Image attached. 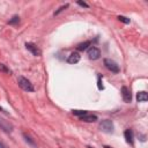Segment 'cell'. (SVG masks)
<instances>
[{"label":"cell","instance_id":"cell-1","mask_svg":"<svg viewBox=\"0 0 148 148\" xmlns=\"http://www.w3.org/2000/svg\"><path fill=\"white\" fill-rule=\"evenodd\" d=\"M17 82H18V86H20L23 90H25V91H34V90H35L32 83H31L28 79H25V77H23V76H18Z\"/></svg>","mask_w":148,"mask_h":148},{"label":"cell","instance_id":"cell-2","mask_svg":"<svg viewBox=\"0 0 148 148\" xmlns=\"http://www.w3.org/2000/svg\"><path fill=\"white\" fill-rule=\"evenodd\" d=\"M99 128L101 131H103L104 133H112L113 130H114V126H113V123L109 119H104L99 123Z\"/></svg>","mask_w":148,"mask_h":148},{"label":"cell","instance_id":"cell-3","mask_svg":"<svg viewBox=\"0 0 148 148\" xmlns=\"http://www.w3.org/2000/svg\"><path fill=\"white\" fill-rule=\"evenodd\" d=\"M104 66L112 73H119V66L117 65L116 61H113L112 59H109V58H105L104 59Z\"/></svg>","mask_w":148,"mask_h":148},{"label":"cell","instance_id":"cell-4","mask_svg":"<svg viewBox=\"0 0 148 148\" xmlns=\"http://www.w3.org/2000/svg\"><path fill=\"white\" fill-rule=\"evenodd\" d=\"M101 57V51L96 46H91L88 49V58L90 60H97Z\"/></svg>","mask_w":148,"mask_h":148},{"label":"cell","instance_id":"cell-5","mask_svg":"<svg viewBox=\"0 0 148 148\" xmlns=\"http://www.w3.org/2000/svg\"><path fill=\"white\" fill-rule=\"evenodd\" d=\"M0 128H1L2 131L7 132V133L13 132V125H12L8 120H6V119H3V118H1V117H0Z\"/></svg>","mask_w":148,"mask_h":148},{"label":"cell","instance_id":"cell-6","mask_svg":"<svg viewBox=\"0 0 148 148\" xmlns=\"http://www.w3.org/2000/svg\"><path fill=\"white\" fill-rule=\"evenodd\" d=\"M25 47H27V50L30 51L34 56H36V57H40V56H42V51H40L34 43H25Z\"/></svg>","mask_w":148,"mask_h":148},{"label":"cell","instance_id":"cell-7","mask_svg":"<svg viewBox=\"0 0 148 148\" xmlns=\"http://www.w3.org/2000/svg\"><path fill=\"white\" fill-rule=\"evenodd\" d=\"M121 96H123L124 102H126V103H130V102L132 101V94H131V90H130L126 86H123V87H121Z\"/></svg>","mask_w":148,"mask_h":148},{"label":"cell","instance_id":"cell-8","mask_svg":"<svg viewBox=\"0 0 148 148\" xmlns=\"http://www.w3.org/2000/svg\"><path fill=\"white\" fill-rule=\"evenodd\" d=\"M80 58H81V56L79 52H72L67 58V62L68 64H76L80 61Z\"/></svg>","mask_w":148,"mask_h":148},{"label":"cell","instance_id":"cell-9","mask_svg":"<svg viewBox=\"0 0 148 148\" xmlns=\"http://www.w3.org/2000/svg\"><path fill=\"white\" fill-rule=\"evenodd\" d=\"M124 136H125V139H126V142L127 143H130L131 146H133V139H134V136H133V132H132V130H126L125 132H124Z\"/></svg>","mask_w":148,"mask_h":148},{"label":"cell","instance_id":"cell-10","mask_svg":"<svg viewBox=\"0 0 148 148\" xmlns=\"http://www.w3.org/2000/svg\"><path fill=\"white\" fill-rule=\"evenodd\" d=\"M80 120L82 121H86V123H94L97 120V117L95 114H84V116H81L80 117Z\"/></svg>","mask_w":148,"mask_h":148},{"label":"cell","instance_id":"cell-11","mask_svg":"<svg viewBox=\"0 0 148 148\" xmlns=\"http://www.w3.org/2000/svg\"><path fill=\"white\" fill-rule=\"evenodd\" d=\"M90 45H91V42H90V40H86V42H82V43L77 44L76 50H77V51H84V50H87L88 46H90Z\"/></svg>","mask_w":148,"mask_h":148},{"label":"cell","instance_id":"cell-12","mask_svg":"<svg viewBox=\"0 0 148 148\" xmlns=\"http://www.w3.org/2000/svg\"><path fill=\"white\" fill-rule=\"evenodd\" d=\"M148 99V95L146 91H139L136 94V101L138 102H147Z\"/></svg>","mask_w":148,"mask_h":148},{"label":"cell","instance_id":"cell-13","mask_svg":"<svg viewBox=\"0 0 148 148\" xmlns=\"http://www.w3.org/2000/svg\"><path fill=\"white\" fill-rule=\"evenodd\" d=\"M72 112H73L74 116H79V117L87 114V111H86V110H73Z\"/></svg>","mask_w":148,"mask_h":148},{"label":"cell","instance_id":"cell-14","mask_svg":"<svg viewBox=\"0 0 148 148\" xmlns=\"http://www.w3.org/2000/svg\"><path fill=\"white\" fill-rule=\"evenodd\" d=\"M118 20L121 21V22H124V23H126V24H128V23L131 22L130 18H127V17H125V16H123V15H119V16H118Z\"/></svg>","mask_w":148,"mask_h":148},{"label":"cell","instance_id":"cell-15","mask_svg":"<svg viewBox=\"0 0 148 148\" xmlns=\"http://www.w3.org/2000/svg\"><path fill=\"white\" fill-rule=\"evenodd\" d=\"M18 21H20V17H18L17 15H15V16H13V18H12V20H9V22H8V23H9V24H15V23H17Z\"/></svg>","mask_w":148,"mask_h":148},{"label":"cell","instance_id":"cell-16","mask_svg":"<svg viewBox=\"0 0 148 148\" xmlns=\"http://www.w3.org/2000/svg\"><path fill=\"white\" fill-rule=\"evenodd\" d=\"M0 71H1V72H5V73H10V71H9L3 64H0Z\"/></svg>","mask_w":148,"mask_h":148},{"label":"cell","instance_id":"cell-17","mask_svg":"<svg viewBox=\"0 0 148 148\" xmlns=\"http://www.w3.org/2000/svg\"><path fill=\"white\" fill-rule=\"evenodd\" d=\"M68 6H69V5H68V3H66V5H64V6H61V7H60V8H59V9H58V10H57V12H56V13H54V15H58V14H59V13H60V12H62V10H64V9H65V8H67V7H68Z\"/></svg>","mask_w":148,"mask_h":148},{"label":"cell","instance_id":"cell-18","mask_svg":"<svg viewBox=\"0 0 148 148\" xmlns=\"http://www.w3.org/2000/svg\"><path fill=\"white\" fill-rule=\"evenodd\" d=\"M76 3H77V5H80V6H82V7H86V8H88V7H89V6H88L86 2H83V1H77Z\"/></svg>","mask_w":148,"mask_h":148},{"label":"cell","instance_id":"cell-19","mask_svg":"<svg viewBox=\"0 0 148 148\" xmlns=\"http://www.w3.org/2000/svg\"><path fill=\"white\" fill-rule=\"evenodd\" d=\"M24 138H25V141H27V142H29L30 145H32V146H35V143H34V141H31V140H30V138H28V136H27L25 134H24Z\"/></svg>","mask_w":148,"mask_h":148},{"label":"cell","instance_id":"cell-20","mask_svg":"<svg viewBox=\"0 0 148 148\" xmlns=\"http://www.w3.org/2000/svg\"><path fill=\"white\" fill-rule=\"evenodd\" d=\"M102 82H101V77H98V89L101 90V89H103V84H101Z\"/></svg>","mask_w":148,"mask_h":148},{"label":"cell","instance_id":"cell-21","mask_svg":"<svg viewBox=\"0 0 148 148\" xmlns=\"http://www.w3.org/2000/svg\"><path fill=\"white\" fill-rule=\"evenodd\" d=\"M0 148H6V147H5V145H3L2 142H0Z\"/></svg>","mask_w":148,"mask_h":148},{"label":"cell","instance_id":"cell-22","mask_svg":"<svg viewBox=\"0 0 148 148\" xmlns=\"http://www.w3.org/2000/svg\"><path fill=\"white\" fill-rule=\"evenodd\" d=\"M1 111H2V112H3V111H5V110H3V109H2V108H1V106H0V112H1Z\"/></svg>","mask_w":148,"mask_h":148},{"label":"cell","instance_id":"cell-23","mask_svg":"<svg viewBox=\"0 0 148 148\" xmlns=\"http://www.w3.org/2000/svg\"><path fill=\"white\" fill-rule=\"evenodd\" d=\"M104 148H111V147H109V146H105V147H104Z\"/></svg>","mask_w":148,"mask_h":148}]
</instances>
